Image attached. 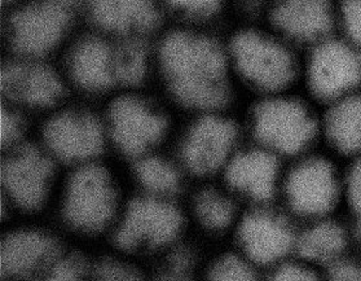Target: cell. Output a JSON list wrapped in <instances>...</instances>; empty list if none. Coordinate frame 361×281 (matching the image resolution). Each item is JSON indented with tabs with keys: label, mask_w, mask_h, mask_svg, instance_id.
Masks as SVG:
<instances>
[{
	"label": "cell",
	"mask_w": 361,
	"mask_h": 281,
	"mask_svg": "<svg viewBox=\"0 0 361 281\" xmlns=\"http://www.w3.org/2000/svg\"><path fill=\"white\" fill-rule=\"evenodd\" d=\"M131 167L142 195L181 200L190 179L178 157L166 156L161 150L131 161Z\"/></svg>",
	"instance_id": "603a6c76"
},
{
	"label": "cell",
	"mask_w": 361,
	"mask_h": 281,
	"mask_svg": "<svg viewBox=\"0 0 361 281\" xmlns=\"http://www.w3.org/2000/svg\"><path fill=\"white\" fill-rule=\"evenodd\" d=\"M90 15L102 32L117 38H140L159 21L153 0H90Z\"/></svg>",
	"instance_id": "44dd1931"
},
{
	"label": "cell",
	"mask_w": 361,
	"mask_h": 281,
	"mask_svg": "<svg viewBox=\"0 0 361 281\" xmlns=\"http://www.w3.org/2000/svg\"><path fill=\"white\" fill-rule=\"evenodd\" d=\"M299 223L280 203L245 208L228 246L262 271L297 257Z\"/></svg>",
	"instance_id": "30bf717a"
},
{
	"label": "cell",
	"mask_w": 361,
	"mask_h": 281,
	"mask_svg": "<svg viewBox=\"0 0 361 281\" xmlns=\"http://www.w3.org/2000/svg\"><path fill=\"white\" fill-rule=\"evenodd\" d=\"M79 0H39L17 11L8 40L17 56L44 59L60 47L71 29Z\"/></svg>",
	"instance_id": "5bb4252c"
},
{
	"label": "cell",
	"mask_w": 361,
	"mask_h": 281,
	"mask_svg": "<svg viewBox=\"0 0 361 281\" xmlns=\"http://www.w3.org/2000/svg\"><path fill=\"white\" fill-rule=\"evenodd\" d=\"M360 234L345 214L300 223L297 258L319 270L359 249Z\"/></svg>",
	"instance_id": "ffe728a7"
},
{
	"label": "cell",
	"mask_w": 361,
	"mask_h": 281,
	"mask_svg": "<svg viewBox=\"0 0 361 281\" xmlns=\"http://www.w3.org/2000/svg\"><path fill=\"white\" fill-rule=\"evenodd\" d=\"M286 165V161L246 138L216 180L244 208L279 203Z\"/></svg>",
	"instance_id": "4fadbf2b"
},
{
	"label": "cell",
	"mask_w": 361,
	"mask_h": 281,
	"mask_svg": "<svg viewBox=\"0 0 361 281\" xmlns=\"http://www.w3.org/2000/svg\"><path fill=\"white\" fill-rule=\"evenodd\" d=\"M299 90L320 108L361 92V49L339 32L302 52Z\"/></svg>",
	"instance_id": "ba28073f"
},
{
	"label": "cell",
	"mask_w": 361,
	"mask_h": 281,
	"mask_svg": "<svg viewBox=\"0 0 361 281\" xmlns=\"http://www.w3.org/2000/svg\"><path fill=\"white\" fill-rule=\"evenodd\" d=\"M66 249L61 236L32 223L6 231L0 244V270L4 280L35 281Z\"/></svg>",
	"instance_id": "2e32d148"
},
{
	"label": "cell",
	"mask_w": 361,
	"mask_h": 281,
	"mask_svg": "<svg viewBox=\"0 0 361 281\" xmlns=\"http://www.w3.org/2000/svg\"><path fill=\"white\" fill-rule=\"evenodd\" d=\"M158 63L167 92L190 114L231 109L237 85L226 42L197 30L173 32L159 46Z\"/></svg>",
	"instance_id": "6da1fadb"
},
{
	"label": "cell",
	"mask_w": 361,
	"mask_h": 281,
	"mask_svg": "<svg viewBox=\"0 0 361 281\" xmlns=\"http://www.w3.org/2000/svg\"><path fill=\"white\" fill-rule=\"evenodd\" d=\"M154 281H195V273L178 271L162 265V271Z\"/></svg>",
	"instance_id": "d6a6232c"
},
{
	"label": "cell",
	"mask_w": 361,
	"mask_h": 281,
	"mask_svg": "<svg viewBox=\"0 0 361 281\" xmlns=\"http://www.w3.org/2000/svg\"><path fill=\"white\" fill-rule=\"evenodd\" d=\"M245 140L244 122L231 109L202 112L192 114L175 156L190 179L216 180Z\"/></svg>",
	"instance_id": "52a82bcc"
},
{
	"label": "cell",
	"mask_w": 361,
	"mask_h": 281,
	"mask_svg": "<svg viewBox=\"0 0 361 281\" xmlns=\"http://www.w3.org/2000/svg\"><path fill=\"white\" fill-rule=\"evenodd\" d=\"M60 165L39 143L26 141L4 150L1 162V198L4 208L23 217H32L55 203L60 187Z\"/></svg>",
	"instance_id": "9c48e42d"
},
{
	"label": "cell",
	"mask_w": 361,
	"mask_h": 281,
	"mask_svg": "<svg viewBox=\"0 0 361 281\" xmlns=\"http://www.w3.org/2000/svg\"><path fill=\"white\" fill-rule=\"evenodd\" d=\"M345 162L319 148L286 165L279 203L300 223L345 214Z\"/></svg>",
	"instance_id": "8992f818"
},
{
	"label": "cell",
	"mask_w": 361,
	"mask_h": 281,
	"mask_svg": "<svg viewBox=\"0 0 361 281\" xmlns=\"http://www.w3.org/2000/svg\"><path fill=\"white\" fill-rule=\"evenodd\" d=\"M345 215L353 222L361 240V157L345 162Z\"/></svg>",
	"instance_id": "4316f807"
},
{
	"label": "cell",
	"mask_w": 361,
	"mask_h": 281,
	"mask_svg": "<svg viewBox=\"0 0 361 281\" xmlns=\"http://www.w3.org/2000/svg\"><path fill=\"white\" fill-rule=\"evenodd\" d=\"M322 271L324 281H361V248Z\"/></svg>",
	"instance_id": "4dcf8cb0"
},
{
	"label": "cell",
	"mask_w": 361,
	"mask_h": 281,
	"mask_svg": "<svg viewBox=\"0 0 361 281\" xmlns=\"http://www.w3.org/2000/svg\"><path fill=\"white\" fill-rule=\"evenodd\" d=\"M263 273L264 271L227 245L207 262L202 281H263Z\"/></svg>",
	"instance_id": "cb8c5ba5"
},
{
	"label": "cell",
	"mask_w": 361,
	"mask_h": 281,
	"mask_svg": "<svg viewBox=\"0 0 361 281\" xmlns=\"http://www.w3.org/2000/svg\"><path fill=\"white\" fill-rule=\"evenodd\" d=\"M26 113L4 102L1 108V147L4 150L16 148L26 143Z\"/></svg>",
	"instance_id": "83f0119b"
},
{
	"label": "cell",
	"mask_w": 361,
	"mask_h": 281,
	"mask_svg": "<svg viewBox=\"0 0 361 281\" xmlns=\"http://www.w3.org/2000/svg\"><path fill=\"white\" fill-rule=\"evenodd\" d=\"M94 281H148L142 270L121 253L92 262Z\"/></svg>",
	"instance_id": "484cf974"
},
{
	"label": "cell",
	"mask_w": 361,
	"mask_h": 281,
	"mask_svg": "<svg viewBox=\"0 0 361 281\" xmlns=\"http://www.w3.org/2000/svg\"><path fill=\"white\" fill-rule=\"evenodd\" d=\"M39 144L57 164L69 169L100 161L109 147L102 116L63 104L48 113L40 130Z\"/></svg>",
	"instance_id": "7c38bea8"
},
{
	"label": "cell",
	"mask_w": 361,
	"mask_h": 281,
	"mask_svg": "<svg viewBox=\"0 0 361 281\" xmlns=\"http://www.w3.org/2000/svg\"><path fill=\"white\" fill-rule=\"evenodd\" d=\"M322 112V148L343 162L361 157V92Z\"/></svg>",
	"instance_id": "7402d4cb"
},
{
	"label": "cell",
	"mask_w": 361,
	"mask_h": 281,
	"mask_svg": "<svg viewBox=\"0 0 361 281\" xmlns=\"http://www.w3.org/2000/svg\"><path fill=\"white\" fill-rule=\"evenodd\" d=\"M35 281H94L92 261L79 251L66 248Z\"/></svg>",
	"instance_id": "d4e9b609"
},
{
	"label": "cell",
	"mask_w": 361,
	"mask_h": 281,
	"mask_svg": "<svg viewBox=\"0 0 361 281\" xmlns=\"http://www.w3.org/2000/svg\"><path fill=\"white\" fill-rule=\"evenodd\" d=\"M102 117L109 147L130 162L161 150L170 133L166 110L135 91L116 95Z\"/></svg>",
	"instance_id": "8fae6325"
},
{
	"label": "cell",
	"mask_w": 361,
	"mask_h": 281,
	"mask_svg": "<svg viewBox=\"0 0 361 281\" xmlns=\"http://www.w3.org/2000/svg\"><path fill=\"white\" fill-rule=\"evenodd\" d=\"M338 32L361 49V0H338Z\"/></svg>",
	"instance_id": "f546056e"
},
{
	"label": "cell",
	"mask_w": 361,
	"mask_h": 281,
	"mask_svg": "<svg viewBox=\"0 0 361 281\" xmlns=\"http://www.w3.org/2000/svg\"><path fill=\"white\" fill-rule=\"evenodd\" d=\"M226 48L235 85L254 97L299 88L302 52L272 28H243L226 40Z\"/></svg>",
	"instance_id": "3957f363"
},
{
	"label": "cell",
	"mask_w": 361,
	"mask_h": 281,
	"mask_svg": "<svg viewBox=\"0 0 361 281\" xmlns=\"http://www.w3.org/2000/svg\"><path fill=\"white\" fill-rule=\"evenodd\" d=\"M173 8L200 21L212 20L224 8L226 0H167Z\"/></svg>",
	"instance_id": "1f68e13d"
},
{
	"label": "cell",
	"mask_w": 361,
	"mask_h": 281,
	"mask_svg": "<svg viewBox=\"0 0 361 281\" xmlns=\"http://www.w3.org/2000/svg\"><path fill=\"white\" fill-rule=\"evenodd\" d=\"M68 79L43 59L17 56L1 71V91L7 104L27 112L51 113L65 102Z\"/></svg>",
	"instance_id": "9a60e30c"
},
{
	"label": "cell",
	"mask_w": 361,
	"mask_h": 281,
	"mask_svg": "<svg viewBox=\"0 0 361 281\" xmlns=\"http://www.w3.org/2000/svg\"><path fill=\"white\" fill-rule=\"evenodd\" d=\"M360 248H361V245H360Z\"/></svg>",
	"instance_id": "e575fe53"
},
{
	"label": "cell",
	"mask_w": 361,
	"mask_h": 281,
	"mask_svg": "<svg viewBox=\"0 0 361 281\" xmlns=\"http://www.w3.org/2000/svg\"><path fill=\"white\" fill-rule=\"evenodd\" d=\"M244 122L249 140L290 162L322 148V112L302 90L254 97Z\"/></svg>",
	"instance_id": "7a4b0ae2"
},
{
	"label": "cell",
	"mask_w": 361,
	"mask_h": 281,
	"mask_svg": "<svg viewBox=\"0 0 361 281\" xmlns=\"http://www.w3.org/2000/svg\"><path fill=\"white\" fill-rule=\"evenodd\" d=\"M126 200L109 169L97 161L69 169L54 203L65 234L108 239Z\"/></svg>",
	"instance_id": "277c9868"
},
{
	"label": "cell",
	"mask_w": 361,
	"mask_h": 281,
	"mask_svg": "<svg viewBox=\"0 0 361 281\" xmlns=\"http://www.w3.org/2000/svg\"><path fill=\"white\" fill-rule=\"evenodd\" d=\"M65 77L86 94L122 92L118 40L102 37L82 38L66 59Z\"/></svg>",
	"instance_id": "ac0fdd59"
},
{
	"label": "cell",
	"mask_w": 361,
	"mask_h": 281,
	"mask_svg": "<svg viewBox=\"0 0 361 281\" xmlns=\"http://www.w3.org/2000/svg\"><path fill=\"white\" fill-rule=\"evenodd\" d=\"M263 281H324L322 270L293 258L263 273Z\"/></svg>",
	"instance_id": "f1b7e54d"
},
{
	"label": "cell",
	"mask_w": 361,
	"mask_h": 281,
	"mask_svg": "<svg viewBox=\"0 0 361 281\" xmlns=\"http://www.w3.org/2000/svg\"><path fill=\"white\" fill-rule=\"evenodd\" d=\"M190 232L183 200L136 193L127 198L109 240L114 251L127 257H164Z\"/></svg>",
	"instance_id": "5b68a950"
},
{
	"label": "cell",
	"mask_w": 361,
	"mask_h": 281,
	"mask_svg": "<svg viewBox=\"0 0 361 281\" xmlns=\"http://www.w3.org/2000/svg\"><path fill=\"white\" fill-rule=\"evenodd\" d=\"M190 231L227 245L245 208L219 180L200 181L184 203Z\"/></svg>",
	"instance_id": "d6986e66"
},
{
	"label": "cell",
	"mask_w": 361,
	"mask_h": 281,
	"mask_svg": "<svg viewBox=\"0 0 361 281\" xmlns=\"http://www.w3.org/2000/svg\"><path fill=\"white\" fill-rule=\"evenodd\" d=\"M268 26L300 52L338 32V0H274Z\"/></svg>",
	"instance_id": "e0dca14e"
},
{
	"label": "cell",
	"mask_w": 361,
	"mask_h": 281,
	"mask_svg": "<svg viewBox=\"0 0 361 281\" xmlns=\"http://www.w3.org/2000/svg\"><path fill=\"white\" fill-rule=\"evenodd\" d=\"M4 1H13V0H4Z\"/></svg>",
	"instance_id": "836d02e7"
}]
</instances>
